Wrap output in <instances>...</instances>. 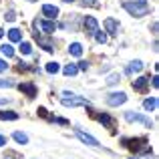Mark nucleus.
<instances>
[{
	"mask_svg": "<svg viewBox=\"0 0 159 159\" xmlns=\"http://www.w3.org/2000/svg\"><path fill=\"white\" fill-rule=\"evenodd\" d=\"M123 6H125V10L131 12L133 16H145L149 12L147 0H125Z\"/></svg>",
	"mask_w": 159,
	"mask_h": 159,
	"instance_id": "1",
	"label": "nucleus"
},
{
	"mask_svg": "<svg viewBox=\"0 0 159 159\" xmlns=\"http://www.w3.org/2000/svg\"><path fill=\"white\" fill-rule=\"evenodd\" d=\"M61 103L65 107H83V105H87V99L85 97H75V95H70V93H65L62 95V99H61Z\"/></svg>",
	"mask_w": 159,
	"mask_h": 159,
	"instance_id": "2",
	"label": "nucleus"
},
{
	"mask_svg": "<svg viewBox=\"0 0 159 159\" xmlns=\"http://www.w3.org/2000/svg\"><path fill=\"white\" fill-rule=\"evenodd\" d=\"M123 145L129 147L131 151H141V149H147V139L145 137H139V139H123Z\"/></svg>",
	"mask_w": 159,
	"mask_h": 159,
	"instance_id": "3",
	"label": "nucleus"
},
{
	"mask_svg": "<svg viewBox=\"0 0 159 159\" xmlns=\"http://www.w3.org/2000/svg\"><path fill=\"white\" fill-rule=\"evenodd\" d=\"M34 28H40V30L47 32V34H52L57 24H54L52 20H34Z\"/></svg>",
	"mask_w": 159,
	"mask_h": 159,
	"instance_id": "4",
	"label": "nucleus"
},
{
	"mask_svg": "<svg viewBox=\"0 0 159 159\" xmlns=\"http://www.w3.org/2000/svg\"><path fill=\"white\" fill-rule=\"evenodd\" d=\"M125 101H127V95H125V93H113V95H109L107 105H111V107H119V105H123Z\"/></svg>",
	"mask_w": 159,
	"mask_h": 159,
	"instance_id": "5",
	"label": "nucleus"
},
{
	"mask_svg": "<svg viewBox=\"0 0 159 159\" xmlns=\"http://www.w3.org/2000/svg\"><path fill=\"white\" fill-rule=\"evenodd\" d=\"M77 137L83 141V143H87V145H91V147H99V141L95 139V137H91L89 133H85V131H81V129H77Z\"/></svg>",
	"mask_w": 159,
	"mask_h": 159,
	"instance_id": "6",
	"label": "nucleus"
},
{
	"mask_svg": "<svg viewBox=\"0 0 159 159\" xmlns=\"http://www.w3.org/2000/svg\"><path fill=\"white\" fill-rule=\"evenodd\" d=\"M125 119H127L129 123H133V121H139V123L151 127V121H149L147 117H141V115H137V113H133V111H127V113H125Z\"/></svg>",
	"mask_w": 159,
	"mask_h": 159,
	"instance_id": "7",
	"label": "nucleus"
},
{
	"mask_svg": "<svg viewBox=\"0 0 159 159\" xmlns=\"http://www.w3.org/2000/svg\"><path fill=\"white\" fill-rule=\"evenodd\" d=\"M147 87H149V79H147V77H139L137 81H133V89L139 91V93L147 91Z\"/></svg>",
	"mask_w": 159,
	"mask_h": 159,
	"instance_id": "8",
	"label": "nucleus"
},
{
	"mask_svg": "<svg viewBox=\"0 0 159 159\" xmlns=\"http://www.w3.org/2000/svg\"><path fill=\"white\" fill-rule=\"evenodd\" d=\"M43 14L44 16H48V18H57V16H58V8L57 6H52V4H44V6H43Z\"/></svg>",
	"mask_w": 159,
	"mask_h": 159,
	"instance_id": "9",
	"label": "nucleus"
},
{
	"mask_svg": "<svg viewBox=\"0 0 159 159\" xmlns=\"http://www.w3.org/2000/svg\"><path fill=\"white\" fill-rule=\"evenodd\" d=\"M97 26H99L97 18H93V16H85V28H87V30L95 32V30H97Z\"/></svg>",
	"mask_w": 159,
	"mask_h": 159,
	"instance_id": "10",
	"label": "nucleus"
},
{
	"mask_svg": "<svg viewBox=\"0 0 159 159\" xmlns=\"http://www.w3.org/2000/svg\"><path fill=\"white\" fill-rule=\"evenodd\" d=\"M20 91L26 93L28 97H34V95H36V87L32 85V83H24V85H20Z\"/></svg>",
	"mask_w": 159,
	"mask_h": 159,
	"instance_id": "11",
	"label": "nucleus"
},
{
	"mask_svg": "<svg viewBox=\"0 0 159 159\" xmlns=\"http://www.w3.org/2000/svg\"><path fill=\"white\" fill-rule=\"evenodd\" d=\"M18 119V113L14 111H0V121H16Z\"/></svg>",
	"mask_w": 159,
	"mask_h": 159,
	"instance_id": "12",
	"label": "nucleus"
},
{
	"mask_svg": "<svg viewBox=\"0 0 159 159\" xmlns=\"http://www.w3.org/2000/svg\"><path fill=\"white\" fill-rule=\"evenodd\" d=\"M8 39H10L12 43H20V39H22V32H20L18 28H12V30H8Z\"/></svg>",
	"mask_w": 159,
	"mask_h": 159,
	"instance_id": "13",
	"label": "nucleus"
},
{
	"mask_svg": "<svg viewBox=\"0 0 159 159\" xmlns=\"http://www.w3.org/2000/svg\"><path fill=\"white\" fill-rule=\"evenodd\" d=\"M141 69H143V62H141V61H133V62H129L127 73H139Z\"/></svg>",
	"mask_w": 159,
	"mask_h": 159,
	"instance_id": "14",
	"label": "nucleus"
},
{
	"mask_svg": "<svg viewBox=\"0 0 159 159\" xmlns=\"http://www.w3.org/2000/svg\"><path fill=\"white\" fill-rule=\"evenodd\" d=\"M105 28H107V32H111V34H117V28L119 26H117V22L113 18H107L105 20Z\"/></svg>",
	"mask_w": 159,
	"mask_h": 159,
	"instance_id": "15",
	"label": "nucleus"
},
{
	"mask_svg": "<svg viewBox=\"0 0 159 159\" xmlns=\"http://www.w3.org/2000/svg\"><path fill=\"white\" fill-rule=\"evenodd\" d=\"M69 52L73 54V57H81V54H83V47H81L79 43H73V44L69 47Z\"/></svg>",
	"mask_w": 159,
	"mask_h": 159,
	"instance_id": "16",
	"label": "nucleus"
},
{
	"mask_svg": "<svg viewBox=\"0 0 159 159\" xmlns=\"http://www.w3.org/2000/svg\"><path fill=\"white\" fill-rule=\"evenodd\" d=\"M99 121H101L103 125H105L107 129H113V119L107 115V113H101V117H99Z\"/></svg>",
	"mask_w": 159,
	"mask_h": 159,
	"instance_id": "17",
	"label": "nucleus"
},
{
	"mask_svg": "<svg viewBox=\"0 0 159 159\" xmlns=\"http://www.w3.org/2000/svg\"><path fill=\"white\" fill-rule=\"evenodd\" d=\"M62 73H65L66 77H75V75L79 73V69H77V66H75V65H66L65 69H62Z\"/></svg>",
	"mask_w": 159,
	"mask_h": 159,
	"instance_id": "18",
	"label": "nucleus"
},
{
	"mask_svg": "<svg viewBox=\"0 0 159 159\" xmlns=\"http://www.w3.org/2000/svg\"><path fill=\"white\" fill-rule=\"evenodd\" d=\"M143 107H145V109H147V111H153V109H155V107H157V99H155V97H151V99H147V101H145V103H143Z\"/></svg>",
	"mask_w": 159,
	"mask_h": 159,
	"instance_id": "19",
	"label": "nucleus"
},
{
	"mask_svg": "<svg viewBox=\"0 0 159 159\" xmlns=\"http://www.w3.org/2000/svg\"><path fill=\"white\" fill-rule=\"evenodd\" d=\"M12 137H14V141H16V143H22V145H24V143L28 141V137L24 135V133H20V131H16V133H14Z\"/></svg>",
	"mask_w": 159,
	"mask_h": 159,
	"instance_id": "20",
	"label": "nucleus"
},
{
	"mask_svg": "<svg viewBox=\"0 0 159 159\" xmlns=\"http://www.w3.org/2000/svg\"><path fill=\"white\" fill-rule=\"evenodd\" d=\"M0 51L6 54V57H14V48H12L10 44H2V47H0Z\"/></svg>",
	"mask_w": 159,
	"mask_h": 159,
	"instance_id": "21",
	"label": "nucleus"
},
{
	"mask_svg": "<svg viewBox=\"0 0 159 159\" xmlns=\"http://www.w3.org/2000/svg\"><path fill=\"white\" fill-rule=\"evenodd\" d=\"M34 39H36V36H34ZM36 40H39V44H40V47L44 48V51H52V44H51V43H47L44 39H40V36H39Z\"/></svg>",
	"mask_w": 159,
	"mask_h": 159,
	"instance_id": "22",
	"label": "nucleus"
},
{
	"mask_svg": "<svg viewBox=\"0 0 159 159\" xmlns=\"http://www.w3.org/2000/svg\"><path fill=\"white\" fill-rule=\"evenodd\" d=\"M97 34H95V39H97V43H107V34L105 32H101V30H95Z\"/></svg>",
	"mask_w": 159,
	"mask_h": 159,
	"instance_id": "23",
	"label": "nucleus"
},
{
	"mask_svg": "<svg viewBox=\"0 0 159 159\" xmlns=\"http://www.w3.org/2000/svg\"><path fill=\"white\" fill-rule=\"evenodd\" d=\"M47 70H48L51 75L58 73V65H57V62H48V65H47Z\"/></svg>",
	"mask_w": 159,
	"mask_h": 159,
	"instance_id": "24",
	"label": "nucleus"
},
{
	"mask_svg": "<svg viewBox=\"0 0 159 159\" xmlns=\"http://www.w3.org/2000/svg\"><path fill=\"white\" fill-rule=\"evenodd\" d=\"M20 51H22L24 54H30L32 47H30V44H28V43H22V44H20Z\"/></svg>",
	"mask_w": 159,
	"mask_h": 159,
	"instance_id": "25",
	"label": "nucleus"
},
{
	"mask_svg": "<svg viewBox=\"0 0 159 159\" xmlns=\"http://www.w3.org/2000/svg\"><path fill=\"white\" fill-rule=\"evenodd\" d=\"M115 83H119V75H111L107 81V85H115Z\"/></svg>",
	"mask_w": 159,
	"mask_h": 159,
	"instance_id": "26",
	"label": "nucleus"
},
{
	"mask_svg": "<svg viewBox=\"0 0 159 159\" xmlns=\"http://www.w3.org/2000/svg\"><path fill=\"white\" fill-rule=\"evenodd\" d=\"M12 85H14L12 79H8V81H2V79H0V89H2V87H6V89H8V87H12Z\"/></svg>",
	"mask_w": 159,
	"mask_h": 159,
	"instance_id": "27",
	"label": "nucleus"
},
{
	"mask_svg": "<svg viewBox=\"0 0 159 159\" xmlns=\"http://www.w3.org/2000/svg\"><path fill=\"white\" fill-rule=\"evenodd\" d=\"M87 66H89V62L81 61V62H79V66H77V69H79V70H87Z\"/></svg>",
	"mask_w": 159,
	"mask_h": 159,
	"instance_id": "28",
	"label": "nucleus"
},
{
	"mask_svg": "<svg viewBox=\"0 0 159 159\" xmlns=\"http://www.w3.org/2000/svg\"><path fill=\"white\" fill-rule=\"evenodd\" d=\"M8 69V65H6V61H2V58H0V73H4V70Z\"/></svg>",
	"mask_w": 159,
	"mask_h": 159,
	"instance_id": "29",
	"label": "nucleus"
},
{
	"mask_svg": "<svg viewBox=\"0 0 159 159\" xmlns=\"http://www.w3.org/2000/svg\"><path fill=\"white\" fill-rule=\"evenodd\" d=\"M14 18H16V16H14V12H8V14H6V20H8V22H12Z\"/></svg>",
	"mask_w": 159,
	"mask_h": 159,
	"instance_id": "30",
	"label": "nucleus"
},
{
	"mask_svg": "<svg viewBox=\"0 0 159 159\" xmlns=\"http://www.w3.org/2000/svg\"><path fill=\"white\" fill-rule=\"evenodd\" d=\"M85 4H89V6H97V0H85Z\"/></svg>",
	"mask_w": 159,
	"mask_h": 159,
	"instance_id": "31",
	"label": "nucleus"
},
{
	"mask_svg": "<svg viewBox=\"0 0 159 159\" xmlns=\"http://www.w3.org/2000/svg\"><path fill=\"white\" fill-rule=\"evenodd\" d=\"M2 145H6V137L0 135V147H2Z\"/></svg>",
	"mask_w": 159,
	"mask_h": 159,
	"instance_id": "32",
	"label": "nucleus"
},
{
	"mask_svg": "<svg viewBox=\"0 0 159 159\" xmlns=\"http://www.w3.org/2000/svg\"><path fill=\"white\" fill-rule=\"evenodd\" d=\"M153 87H155V89L159 87V79H157V77H153Z\"/></svg>",
	"mask_w": 159,
	"mask_h": 159,
	"instance_id": "33",
	"label": "nucleus"
},
{
	"mask_svg": "<svg viewBox=\"0 0 159 159\" xmlns=\"http://www.w3.org/2000/svg\"><path fill=\"white\" fill-rule=\"evenodd\" d=\"M0 103H8V99H0Z\"/></svg>",
	"mask_w": 159,
	"mask_h": 159,
	"instance_id": "34",
	"label": "nucleus"
},
{
	"mask_svg": "<svg viewBox=\"0 0 159 159\" xmlns=\"http://www.w3.org/2000/svg\"><path fill=\"white\" fill-rule=\"evenodd\" d=\"M2 34H4V30H2V28H0V39H2Z\"/></svg>",
	"mask_w": 159,
	"mask_h": 159,
	"instance_id": "35",
	"label": "nucleus"
},
{
	"mask_svg": "<svg viewBox=\"0 0 159 159\" xmlns=\"http://www.w3.org/2000/svg\"><path fill=\"white\" fill-rule=\"evenodd\" d=\"M65 2H75V0H65Z\"/></svg>",
	"mask_w": 159,
	"mask_h": 159,
	"instance_id": "36",
	"label": "nucleus"
},
{
	"mask_svg": "<svg viewBox=\"0 0 159 159\" xmlns=\"http://www.w3.org/2000/svg\"><path fill=\"white\" fill-rule=\"evenodd\" d=\"M26 2H34V0H26Z\"/></svg>",
	"mask_w": 159,
	"mask_h": 159,
	"instance_id": "37",
	"label": "nucleus"
}]
</instances>
